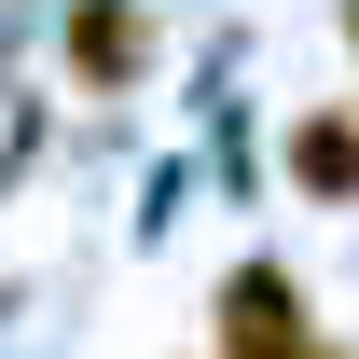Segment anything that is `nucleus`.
Listing matches in <instances>:
<instances>
[{"mask_svg":"<svg viewBox=\"0 0 359 359\" xmlns=\"http://www.w3.org/2000/svg\"><path fill=\"white\" fill-rule=\"evenodd\" d=\"M222 359H304V318H290V276L276 263H249L222 290Z\"/></svg>","mask_w":359,"mask_h":359,"instance_id":"1","label":"nucleus"},{"mask_svg":"<svg viewBox=\"0 0 359 359\" xmlns=\"http://www.w3.org/2000/svg\"><path fill=\"white\" fill-rule=\"evenodd\" d=\"M69 69L83 83H138L152 69V14L138 0H69Z\"/></svg>","mask_w":359,"mask_h":359,"instance_id":"2","label":"nucleus"},{"mask_svg":"<svg viewBox=\"0 0 359 359\" xmlns=\"http://www.w3.org/2000/svg\"><path fill=\"white\" fill-rule=\"evenodd\" d=\"M290 166H304L318 194H359V125L346 111H304V125H290Z\"/></svg>","mask_w":359,"mask_h":359,"instance_id":"3","label":"nucleus"}]
</instances>
